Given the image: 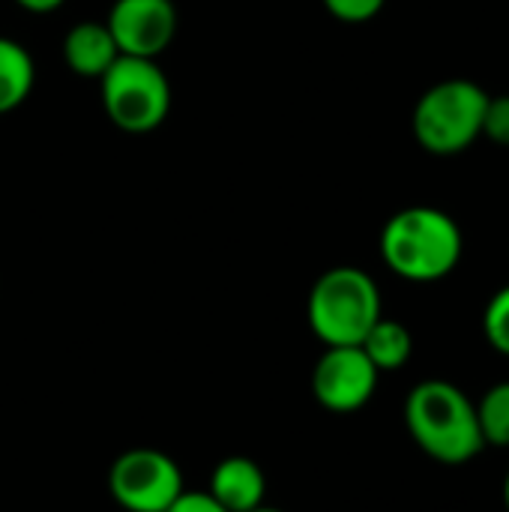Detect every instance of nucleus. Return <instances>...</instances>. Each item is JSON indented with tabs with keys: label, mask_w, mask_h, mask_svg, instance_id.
I'll return each mask as SVG.
<instances>
[{
	"label": "nucleus",
	"mask_w": 509,
	"mask_h": 512,
	"mask_svg": "<svg viewBox=\"0 0 509 512\" xmlns=\"http://www.w3.org/2000/svg\"><path fill=\"white\" fill-rule=\"evenodd\" d=\"M462 228L438 207H405L381 231V258L405 282H441L462 261Z\"/></svg>",
	"instance_id": "f257e3e1"
},
{
	"label": "nucleus",
	"mask_w": 509,
	"mask_h": 512,
	"mask_svg": "<svg viewBox=\"0 0 509 512\" xmlns=\"http://www.w3.org/2000/svg\"><path fill=\"white\" fill-rule=\"evenodd\" d=\"M405 426L414 444L441 465H465L486 450L477 405L450 381L417 384L405 399Z\"/></svg>",
	"instance_id": "f03ea898"
},
{
	"label": "nucleus",
	"mask_w": 509,
	"mask_h": 512,
	"mask_svg": "<svg viewBox=\"0 0 509 512\" xmlns=\"http://www.w3.org/2000/svg\"><path fill=\"white\" fill-rule=\"evenodd\" d=\"M306 318L327 348H351L384 318L381 291L360 267H333L309 291Z\"/></svg>",
	"instance_id": "7ed1b4c3"
},
{
	"label": "nucleus",
	"mask_w": 509,
	"mask_h": 512,
	"mask_svg": "<svg viewBox=\"0 0 509 512\" xmlns=\"http://www.w3.org/2000/svg\"><path fill=\"white\" fill-rule=\"evenodd\" d=\"M489 93L471 78H447L429 87L411 117L414 138L435 156H456L483 138Z\"/></svg>",
	"instance_id": "20e7f679"
},
{
	"label": "nucleus",
	"mask_w": 509,
	"mask_h": 512,
	"mask_svg": "<svg viewBox=\"0 0 509 512\" xmlns=\"http://www.w3.org/2000/svg\"><path fill=\"white\" fill-rule=\"evenodd\" d=\"M108 120L132 135L165 123L171 111V84L156 60L120 54L99 78Z\"/></svg>",
	"instance_id": "39448f33"
},
{
	"label": "nucleus",
	"mask_w": 509,
	"mask_h": 512,
	"mask_svg": "<svg viewBox=\"0 0 509 512\" xmlns=\"http://www.w3.org/2000/svg\"><path fill=\"white\" fill-rule=\"evenodd\" d=\"M108 492L126 512H165L183 492L180 465L156 447L120 453L108 471Z\"/></svg>",
	"instance_id": "423d86ee"
},
{
	"label": "nucleus",
	"mask_w": 509,
	"mask_h": 512,
	"mask_svg": "<svg viewBox=\"0 0 509 512\" xmlns=\"http://www.w3.org/2000/svg\"><path fill=\"white\" fill-rule=\"evenodd\" d=\"M381 372L360 345L327 348L312 369V396L333 414H354L366 408L378 390Z\"/></svg>",
	"instance_id": "0eeeda50"
},
{
	"label": "nucleus",
	"mask_w": 509,
	"mask_h": 512,
	"mask_svg": "<svg viewBox=\"0 0 509 512\" xmlns=\"http://www.w3.org/2000/svg\"><path fill=\"white\" fill-rule=\"evenodd\" d=\"M105 24L120 54L156 60L177 33V9L174 0H114Z\"/></svg>",
	"instance_id": "6e6552de"
},
{
	"label": "nucleus",
	"mask_w": 509,
	"mask_h": 512,
	"mask_svg": "<svg viewBox=\"0 0 509 512\" xmlns=\"http://www.w3.org/2000/svg\"><path fill=\"white\" fill-rule=\"evenodd\" d=\"M210 498L228 512H255L264 507L267 477L249 456H228L210 471Z\"/></svg>",
	"instance_id": "1a4fd4ad"
},
{
	"label": "nucleus",
	"mask_w": 509,
	"mask_h": 512,
	"mask_svg": "<svg viewBox=\"0 0 509 512\" xmlns=\"http://www.w3.org/2000/svg\"><path fill=\"white\" fill-rule=\"evenodd\" d=\"M117 57H120V48H117L108 24L81 21L63 39V60L81 78H96L99 81L111 69V63Z\"/></svg>",
	"instance_id": "9d476101"
},
{
	"label": "nucleus",
	"mask_w": 509,
	"mask_h": 512,
	"mask_svg": "<svg viewBox=\"0 0 509 512\" xmlns=\"http://www.w3.org/2000/svg\"><path fill=\"white\" fill-rule=\"evenodd\" d=\"M360 348H363V354L372 360V366L378 372H396V369H402L411 360L414 336H411V330L402 321L378 318V324L366 333Z\"/></svg>",
	"instance_id": "9b49d317"
},
{
	"label": "nucleus",
	"mask_w": 509,
	"mask_h": 512,
	"mask_svg": "<svg viewBox=\"0 0 509 512\" xmlns=\"http://www.w3.org/2000/svg\"><path fill=\"white\" fill-rule=\"evenodd\" d=\"M33 78L36 69L30 51L15 39L0 36V114H9L30 96Z\"/></svg>",
	"instance_id": "f8f14e48"
},
{
	"label": "nucleus",
	"mask_w": 509,
	"mask_h": 512,
	"mask_svg": "<svg viewBox=\"0 0 509 512\" xmlns=\"http://www.w3.org/2000/svg\"><path fill=\"white\" fill-rule=\"evenodd\" d=\"M474 405L486 447H509V381L489 387Z\"/></svg>",
	"instance_id": "ddd939ff"
},
{
	"label": "nucleus",
	"mask_w": 509,
	"mask_h": 512,
	"mask_svg": "<svg viewBox=\"0 0 509 512\" xmlns=\"http://www.w3.org/2000/svg\"><path fill=\"white\" fill-rule=\"evenodd\" d=\"M483 333H486V342L498 351L509 357V285H504L486 306L483 312Z\"/></svg>",
	"instance_id": "4468645a"
},
{
	"label": "nucleus",
	"mask_w": 509,
	"mask_h": 512,
	"mask_svg": "<svg viewBox=\"0 0 509 512\" xmlns=\"http://www.w3.org/2000/svg\"><path fill=\"white\" fill-rule=\"evenodd\" d=\"M483 135L495 141L498 147H509V93L489 96L486 117H483Z\"/></svg>",
	"instance_id": "2eb2a0df"
},
{
	"label": "nucleus",
	"mask_w": 509,
	"mask_h": 512,
	"mask_svg": "<svg viewBox=\"0 0 509 512\" xmlns=\"http://www.w3.org/2000/svg\"><path fill=\"white\" fill-rule=\"evenodd\" d=\"M384 3L387 0H324V6L330 9V15L339 18V21H348V24L372 21L384 9Z\"/></svg>",
	"instance_id": "dca6fc26"
},
{
	"label": "nucleus",
	"mask_w": 509,
	"mask_h": 512,
	"mask_svg": "<svg viewBox=\"0 0 509 512\" xmlns=\"http://www.w3.org/2000/svg\"><path fill=\"white\" fill-rule=\"evenodd\" d=\"M165 512H228L225 507H219L213 498H210V492L204 489V492H183L171 507Z\"/></svg>",
	"instance_id": "f3484780"
},
{
	"label": "nucleus",
	"mask_w": 509,
	"mask_h": 512,
	"mask_svg": "<svg viewBox=\"0 0 509 512\" xmlns=\"http://www.w3.org/2000/svg\"><path fill=\"white\" fill-rule=\"evenodd\" d=\"M21 9H27V12H36V15H45V12H54V9H60L63 6V0H15Z\"/></svg>",
	"instance_id": "a211bd4d"
},
{
	"label": "nucleus",
	"mask_w": 509,
	"mask_h": 512,
	"mask_svg": "<svg viewBox=\"0 0 509 512\" xmlns=\"http://www.w3.org/2000/svg\"><path fill=\"white\" fill-rule=\"evenodd\" d=\"M504 504H507V512H509V474H507V480H504Z\"/></svg>",
	"instance_id": "6ab92c4d"
},
{
	"label": "nucleus",
	"mask_w": 509,
	"mask_h": 512,
	"mask_svg": "<svg viewBox=\"0 0 509 512\" xmlns=\"http://www.w3.org/2000/svg\"><path fill=\"white\" fill-rule=\"evenodd\" d=\"M255 512H282V510H273V507H267V504H264V507H258Z\"/></svg>",
	"instance_id": "aec40b11"
}]
</instances>
